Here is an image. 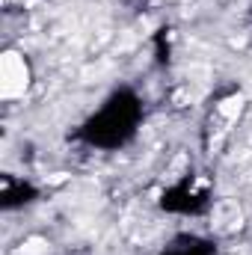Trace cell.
Instances as JSON below:
<instances>
[{
    "instance_id": "1",
    "label": "cell",
    "mask_w": 252,
    "mask_h": 255,
    "mask_svg": "<svg viewBox=\"0 0 252 255\" xmlns=\"http://www.w3.org/2000/svg\"><path fill=\"white\" fill-rule=\"evenodd\" d=\"M30 86V68L21 54L6 51L0 57V95L3 98H21Z\"/></svg>"
},
{
    "instance_id": "2",
    "label": "cell",
    "mask_w": 252,
    "mask_h": 255,
    "mask_svg": "<svg viewBox=\"0 0 252 255\" xmlns=\"http://www.w3.org/2000/svg\"><path fill=\"white\" fill-rule=\"evenodd\" d=\"M241 110H244V95H229V98H223L220 107H217V113H220L223 119H238Z\"/></svg>"
},
{
    "instance_id": "3",
    "label": "cell",
    "mask_w": 252,
    "mask_h": 255,
    "mask_svg": "<svg viewBox=\"0 0 252 255\" xmlns=\"http://www.w3.org/2000/svg\"><path fill=\"white\" fill-rule=\"evenodd\" d=\"M21 253H24V255H39V253H45V241L33 238V241H27V247H21Z\"/></svg>"
}]
</instances>
